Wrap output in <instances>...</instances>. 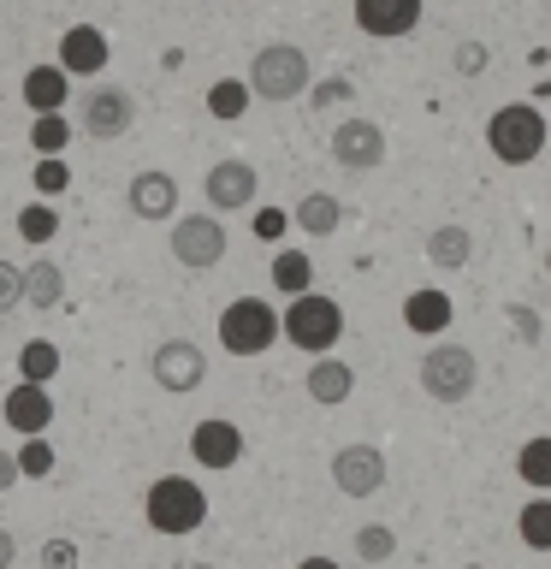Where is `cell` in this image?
Masks as SVG:
<instances>
[{
	"instance_id": "1",
	"label": "cell",
	"mask_w": 551,
	"mask_h": 569,
	"mask_svg": "<svg viewBox=\"0 0 551 569\" xmlns=\"http://www.w3.org/2000/svg\"><path fill=\"white\" fill-rule=\"evenodd\" d=\"M142 516H149L154 533H167V540H184L208 522V492L196 487L190 475H160L149 492H142Z\"/></svg>"
},
{
	"instance_id": "2",
	"label": "cell",
	"mask_w": 551,
	"mask_h": 569,
	"mask_svg": "<svg viewBox=\"0 0 551 569\" xmlns=\"http://www.w3.org/2000/svg\"><path fill=\"white\" fill-rule=\"evenodd\" d=\"M279 338L297 345V350H309V356H332V345L344 338V309H338L332 297H320V291H302V297L284 302Z\"/></svg>"
},
{
	"instance_id": "3",
	"label": "cell",
	"mask_w": 551,
	"mask_h": 569,
	"mask_svg": "<svg viewBox=\"0 0 551 569\" xmlns=\"http://www.w3.org/2000/svg\"><path fill=\"white\" fill-rule=\"evenodd\" d=\"M249 96L261 101H297L302 89H309V53L297 42H267L256 60H249Z\"/></svg>"
},
{
	"instance_id": "4",
	"label": "cell",
	"mask_w": 551,
	"mask_h": 569,
	"mask_svg": "<svg viewBox=\"0 0 551 569\" xmlns=\"http://www.w3.org/2000/svg\"><path fill=\"white\" fill-rule=\"evenodd\" d=\"M487 149L504 160V167H528V160H540V149H545L540 107H528V101L498 107V113L487 119Z\"/></svg>"
},
{
	"instance_id": "5",
	"label": "cell",
	"mask_w": 551,
	"mask_h": 569,
	"mask_svg": "<svg viewBox=\"0 0 551 569\" xmlns=\"http://www.w3.org/2000/svg\"><path fill=\"white\" fill-rule=\"evenodd\" d=\"M220 345H226V356H261V350H273L279 345V309H273V302H261V297L226 302Z\"/></svg>"
},
{
	"instance_id": "6",
	"label": "cell",
	"mask_w": 551,
	"mask_h": 569,
	"mask_svg": "<svg viewBox=\"0 0 551 569\" xmlns=\"http://www.w3.org/2000/svg\"><path fill=\"white\" fill-rule=\"evenodd\" d=\"M480 380V362L469 345H433L421 356V391L433 403H462Z\"/></svg>"
},
{
	"instance_id": "7",
	"label": "cell",
	"mask_w": 551,
	"mask_h": 569,
	"mask_svg": "<svg viewBox=\"0 0 551 569\" xmlns=\"http://www.w3.org/2000/svg\"><path fill=\"white\" fill-rule=\"evenodd\" d=\"M172 256H178V267H190V273L220 267L226 261V226L213 220V213H184V220H172Z\"/></svg>"
},
{
	"instance_id": "8",
	"label": "cell",
	"mask_w": 551,
	"mask_h": 569,
	"mask_svg": "<svg viewBox=\"0 0 551 569\" xmlns=\"http://www.w3.org/2000/svg\"><path fill=\"white\" fill-rule=\"evenodd\" d=\"M149 373H154V386L160 391H172V398H184V391H196L208 380V356L196 338H167L154 356H149Z\"/></svg>"
},
{
	"instance_id": "9",
	"label": "cell",
	"mask_w": 551,
	"mask_h": 569,
	"mask_svg": "<svg viewBox=\"0 0 551 569\" xmlns=\"http://www.w3.org/2000/svg\"><path fill=\"white\" fill-rule=\"evenodd\" d=\"M202 196H208L213 220H220V213H238L261 196V172L249 167V160H213L208 178H202Z\"/></svg>"
},
{
	"instance_id": "10",
	"label": "cell",
	"mask_w": 551,
	"mask_h": 569,
	"mask_svg": "<svg viewBox=\"0 0 551 569\" xmlns=\"http://www.w3.org/2000/svg\"><path fill=\"white\" fill-rule=\"evenodd\" d=\"M137 124V101H131V89H119V83H96L83 96V131L89 137H101V142H113L124 137Z\"/></svg>"
},
{
	"instance_id": "11",
	"label": "cell",
	"mask_w": 551,
	"mask_h": 569,
	"mask_svg": "<svg viewBox=\"0 0 551 569\" xmlns=\"http://www.w3.org/2000/svg\"><path fill=\"white\" fill-rule=\"evenodd\" d=\"M332 487L344 498H373L385 487V451L380 445H344L332 457Z\"/></svg>"
},
{
	"instance_id": "12",
	"label": "cell",
	"mask_w": 551,
	"mask_h": 569,
	"mask_svg": "<svg viewBox=\"0 0 551 569\" xmlns=\"http://www.w3.org/2000/svg\"><path fill=\"white\" fill-rule=\"evenodd\" d=\"M332 160L344 172H373L385 160V131L373 119H344L332 131Z\"/></svg>"
},
{
	"instance_id": "13",
	"label": "cell",
	"mask_w": 551,
	"mask_h": 569,
	"mask_svg": "<svg viewBox=\"0 0 551 569\" xmlns=\"http://www.w3.org/2000/svg\"><path fill=\"white\" fill-rule=\"evenodd\" d=\"M190 457L202 462V469H238V462H243V433H238V421H226V416L196 421V427H190Z\"/></svg>"
},
{
	"instance_id": "14",
	"label": "cell",
	"mask_w": 551,
	"mask_h": 569,
	"mask_svg": "<svg viewBox=\"0 0 551 569\" xmlns=\"http://www.w3.org/2000/svg\"><path fill=\"white\" fill-rule=\"evenodd\" d=\"M415 24H421V0H355V30L362 36L391 42V36H409Z\"/></svg>"
},
{
	"instance_id": "15",
	"label": "cell",
	"mask_w": 551,
	"mask_h": 569,
	"mask_svg": "<svg viewBox=\"0 0 551 569\" xmlns=\"http://www.w3.org/2000/svg\"><path fill=\"white\" fill-rule=\"evenodd\" d=\"M0 416H7L12 433L42 439V433H48V421H53V398H48V386H24V380H18V386L7 391V403H0Z\"/></svg>"
},
{
	"instance_id": "16",
	"label": "cell",
	"mask_w": 551,
	"mask_h": 569,
	"mask_svg": "<svg viewBox=\"0 0 551 569\" xmlns=\"http://www.w3.org/2000/svg\"><path fill=\"white\" fill-rule=\"evenodd\" d=\"M66 71V78H96V71L107 66V36L96 24H71L60 36V60H53Z\"/></svg>"
},
{
	"instance_id": "17",
	"label": "cell",
	"mask_w": 551,
	"mask_h": 569,
	"mask_svg": "<svg viewBox=\"0 0 551 569\" xmlns=\"http://www.w3.org/2000/svg\"><path fill=\"white\" fill-rule=\"evenodd\" d=\"M131 213H137V220H172V213H178V178L160 172V167L137 172L131 178Z\"/></svg>"
},
{
	"instance_id": "18",
	"label": "cell",
	"mask_w": 551,
	"mask_h": 569,
	"mask_svg": "<svg viewBox=\"0 0 551 569\" xmlns=\"http://www.w3.org/2000/svg\"><path fill=\"white\" fill-rule=\"evenodd\" d=\"M66 101H71V78L60 66H30L24 71V107L36 119H42V113H66Z\"/></svg>"
},
{
	"instance_id": "19",
	"label": "cell",
	"mask_w": 551,
	"mask_h": 569,
	"mask_svg": "<svg viewBox=\"0 0 551 569\" xmlns=\"http://www.w3.org/2000/svg\"><path fill=\"white\" fill-rule=\"evenodd\" d=\"M451 297H444V291H409L403 297V327L409 332H421V338H439L444 327H451Z\"/></svg>"
},
{
	"instance_id": "20",
	"label": "cell",
	"mask_w": 551,
	"mask_h": 569,
	"mask_svg": "<svg viewBox=\"0 0 551 569\" xmlns=\"http://www.w3.org/2000/svg\"><path fill=\"white\" fill-rule=\"evenodd\" d=\"M302 386H309L314 403L332 409V403H344L350 391H355V368L338 362V356H314V368H309V380H302Z\"/></svg>"
},
{
	"instance_id": "21",
	"label": "cell",
	"mask_w": 551,
	"mask_h": 569,
	"mask_svg": "<svg viewBox=\"0 0 551 569\" xmlns=\"http://www.w3.org/2000/svg\"><path fill=\"white\" fill-rule=\"evenodd\" d=\"M60 297H66V267L48 261V256H36L24 267V302H30V309H60Z\"/></svg>"
},
{
	"instance_id": "22",
	"label": "cell",
	"mask_w": 551,
	"mask_h": 569,
	"mask_svg": "<svg viewBox=\"0 0 551 569\" xmlns=\"http://www.w3.org/2000/svg\"><path fill=\"white\" fill-rule=\"evenodd\" d=\"M469 256H474L469 226H439L433 238H427V261H433L439 273H457V267H469Z\"/></svg>"
},
{
	"instance_id": "23",
	"label": "cell",
	"mask_w": 551,
	"mask_h": 569,
	"mask_svg": "<svg viewBox=\"0 0 551 569\" xmlns=\"http://www.w3.org/2000/svg\"><path fill=\"white\" fill-rule=\"evenodd\" d=\"M338 220H344V208H338V196H327V190H309L297 202V226L309 231V238H332Z\"/></svg>"
},
{
	"instance_id": "24",
	"label": "cell",
	"mask_w": 551,
	"mask_h": 569,
	"mask_svg": "<svg viewBox=\"0 0 551 569\" xmlns=\"http://www.w3.org/2000/svg\"><path fill=\"white\" fill-rule=\"evenodd\" d=\"M53 373H60V345H48V338H30V345L18 350V380H24V386H48Z\"/></svg>"
},
{
	"instance_id": "25",
	"label": "cell",
	"mask_w": 551,
	"mask_h": 569,
	"mask_svg": "<svg viewBox=\"0 0 551 569\" xmlns=\"http://www.w3.org/2000/svg\"><path fill=\"white\" fill-rule=\"evenodd\" d=\"M273 284H279L284 297L314 291V261L302 256V249H279V256H273Z\"/></svg>"
},
{
	"instance_id": "26",
	"label": "cell",
	"mask_w": 551,
	"mask_h": 569,
	"mask_svg": "<svg viewBox=\"0 0 551 569\" xmlns=\"http://www.w3.org/2000/svg\"><path fill=\"white\" fill-rule=\"evenodd\" d=\"M515 475H522L533 492H551V433L528 439L522 451H515Z\"/></svg>"
},
{
	"instance_id": "27",
	"label": "cell",
	"mask_w": 551,
	"mask_h": 569,
	"mask_svg": "<svg viewBox=\"0 0 551 569\" xmlns=\"http://www.w3.org/2000/svg\"><path fill=\"white\" fill-rule=\"evenodd\" d=\"M515 533H522L528 551H551V498H528L522 516H515Z\"/></svg>"
},
{
	"instance_id": "28",
	"label": "cell",
	"mask_w": 551,
	"mask_h": 569,
	"mask_svg": "<svg viewBox=\"0 0 551 569\" xmlns=\"http://www.w3.org/2000/svg\"><path fill=\"white\" fill-rule=\"evenodd\" d=\"M66 142H71L66 113H42V119L30 124V149L42 154V160H60V154H66Z\"/></svg>"
},
{
	"instance_id": "29",
	"label": "cell",
	"mask_w": 551,
	"mask_h": 569,
	"mask_svg": "<svg viewBox=\"0 0 551 569\" xmlns=\"http://www.w3.org/2000/svg\"><path fill=\"white\" fill-rule=\"evenodd\" d=\"M249 101H256V96H249L243 78H220V83L208 89V113H213V119H243Z\"/></svg>"
},
{
	"instance_id": "30",
	"label": "cell",
	"mask_w": 551,
	"mask_h": 569,
	"mask_svg": "<svg viewBox=\"0 0 551 569\" xmlns=\"http://www.w3.org/2000/svg\"><path fill=\"white\" fill-rule=\"evenodd\" d=\"M355 558H362V563H385V558H398V533H391L385 522L355 528Z\"/></svg>"
},
{
	"instance_id": "31",
	"label": "cell",
	"mask_w": 551,
	"mask_h": 569,
	"mask_svg": "<svg viewBox=\"0 0 551 569\" xmlns=\"http://www.w3.org/2000/svg\"><path fill=\"white\" fill-rule=\"evenodd\" d=\"M12 457H18V480H48L53 475V445L48 439H24Z\"/></svg>"
},
{
	"instance_id": "32",
	"label": "cell",
	"mask_w": 551,
	"mask_h": 569,
	"mask_svg": "<svg viewBox=\"0 0 551 569\" xmlns=\"http://www.w3.org/2000/svg\"><path fill=\"white\" fill-rule=\"evenodd\" d=\"M18 231H24V243H48L53 231H60V213H53L48 202H30L24 213H18Z\"/></svg>"
},
{
	"instance_id": "33",
	"label": "cell",
	"mask_w": 551,
	"mask_h": 569,
	"mask_svg": "<svg viewBox=\"0 0 551 569\" xmlns=\"http://www.w3.org/2000/svg\"><path fill=\"white\" fill-rule=\"evenodd\" d=\"M36 190H42V196L71 190V167H66V154H60V160H36Z\"/></svg>"
},
{
	"instance_id": "34",
	"label": "cell",
	"mask_w": 551,
	"mask_h": 569,
	"mask_svg": "<svg viewBox=\"0 0 551 569\" xmlns=\"http://www.w3.org/2000/svg\"><path fill=\"white\" fill-rule=\"evenodd\" d=\"M18 302H24V267L0 261V315H12Z\"/></svg>"
},
{
	"instance_id": "35",
	"label": "cell",
	"mask_w": 551,
	"mask_h": 569,
	"mask_svg": "<svg viewBox=\"0 0 551 569\" xmlns=\"http://www.w3.org/2000/svg\"><path fill=\"white\" fill-rule=\"evenodd\" d=\"M42 569H78V546L60 540V533H53V540H42Z\"/></svg>"
},
{
	"instance_id": "36",
	"label": "cell",
	"mask_w": 551,
	"mask_h": 569,
	"mask_svg": "<svg viewBox=\"0 0 551 569\" xmlns=\"http://www.w3.org/2000/svg\"><path fill=\"white\" fill-rule=\"evenodd\" d=\"M457 71H462V78H480V71H487V48H480V42H462V48H457Z\"/></svg>"
},
{
	"instance_id": "37",
	"label": "cell",
	"mask_w": 551,
	"mask_h": 569,
	"mask_svg": "<svg viewBox=\"0 0 551 569\" xmlns=\"http://www.w3.org/2000/svg\"><path fill=\"white\" fill-rule=\"evenodd\" d=\"M350 96V83L344 78H332V83H314V107H332V101H344Z\"/></svg>"
},
{
	"instance_id": "38",
	"label": "cell",
	"mask_w": 551,
	"mask_h": 569,
	"mask_svg": "<svg viewBox=\"0 0 551 569\" xmlns=\"http://www.w3.org/2000/svg\"><path fill=\"white\" fill-rule=\"evenodd\" d=\"M284 226H291V220H284L279 208H261V213H256V231H261V238H279Z\"/></svg>"
},
{
	"instance_id": "39",
	"label": "cell",
	"mask_w": 551,
	"mask_h": 569,
	"mask_svg": "<svg viewBox=\"0 0 551 569\" xmlns=\"http://www.w3.org/2000/svg\"><path fill=\"white\" fill-rule=\"evenodd\" d=\"M12 487H18V457L0 451V492H12Z\"/></svg>"
},
{
	"instance_id": "40",
	"label": "cell",
	"mask_w": 551,
	"mask_h": 569,
	"mask_svg": "<svg viewBox=\"0 0 551 569\" xmlns=\"http://www.w3.org/2000/svg\"><path fill=\"white\" fill-rule=\"evenodd\" d=\"M18 558V540H12V528H0V569H12Z\"/></svg>"
},
{
	"instance_id": "41",
	"label": "cell",
	"mask_w": 551,
	"mask_h": 569,
	"mask_svg": "<svg viewBox=\"0 0 551 569\" xmlns=\"http://www.w3.org/2000/svg\"><path fill=\"white\" fill-rule=\"evenodd\" d=\"M297 569H344V563H338V558H302Z\"/></svg>"
},
{
	"instance_id": "42",
	"label": "cell",
	"mask_w": 551,
	"mask_h": 569,
	"mask_svg": "<svg viewBox=\"0 0 551 569\" xmlns=\"http://www.w3.org/2000/svg\"><path fill=\"white\" fill-rule=\"evenodd\" d=\"M545 273H551V249H545Z\"/></svg>"
},
{
	"instance_id": "43",
	"label": "cell",
	"mask_w": 551,
	"mask_h": 569,
	"mask_svg": "<svg viewBox=\"0 0 551 569\" xmlns=\"http://www.w3.org/2000/svg\"><path fill=\"white\" fill-rule=\"evenodd\" d=\"M190 569H213V563H190Z\"/></svg>"
},
{
	"instance_id": "44",
	"label": "cell",
	"mask_w": 551,
	"mask_h": 569,
	"mask_svg": "<svg viewBox=\"0 0 551 569\" xmlns=\"http://www.w3.org/2000/svg\"><path fill=\"white\" fill-rule=\"evenodd\" d=\"M469 569H487V563H469Z\"/></svg>"
}]
</instances>
